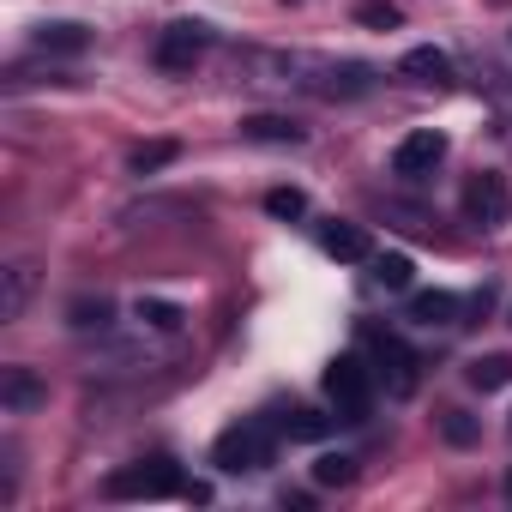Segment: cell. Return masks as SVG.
Here are the masks:
<instances>
[{
  "label": "cell",
  "instance_id": "obj_1",
  "mask_svg": "<svg viewBox=\"0 0 512 512\" xmlns=\"http://www.w3.org/2000/svg\"><path fill=\"white\" fill-rule=\"evenodd\" d=\"M272 458H278V440H272L266 422H253V416L235 422V428H223L217 446H211V464H217L223 476H260Z\"/></svg>",
  "mask_w": 512,
  "mask_h": 512
},
{
  "label": "cell",
  "instance_id": "obj_2",
  "mask_svg": "<svg viewBox=\"0 0 512 512\" xmlns=\"http://www.w3.org/2000/svg\"><path fill=\"white\" fill-rule=\"evenodd\" d=\"M175 494H187V476L169 452H151L109 476V500H175Z\"/></svg>",
  "mask_w": 512,
  "mask_h": 512
},
{
  "label": "cell",
  "instance_id": "obj_3",
  "mask_svg": "<svg viewBox=\"0 0 512 512\" xmlns=\"http://www.w3.org/2000/svg\"><path fill=\"white\" fill-rule=\"evenodd\" d=\"M320 386H326L338 422H368V416H374V386H380V380H374V368H368L362 356H338Z\"/></svg>",
  "mask_w": 512,
  "mask_h": 512
},
{
  "label": "cell",
  "instance_id": "obj_4",
  "mask_svg": "<svg viewBox=\"0 0 512 512\" xmlns=\"http://www.w3.org/2000/svg\"><path fill=\"white\" fill-rule=\"evenodd\" d=\"M368 350H374V380H380L392 398H410V392L422 386V362H416V350H410L404 338L368 332Z\"/></svg>",
  "mask_w": 512,
  "mask_h": 512
},
{
  "label": "cell",
  "instance_id": "obj_5",
  "mask_svg": "<svg viewBox=\"0 0 512 512\" xmlns=\"http://www.w3.org/2000/svg\"><path fill=\"white\" fill-rule=\"evenodd\" d=\"M464 217L482 223V229H500V223L512 217V187H506L500 169H476V175L464 181Z\"/></svg>",
  "mask_w": 512,
  "mask_h": 512
},
{
  "label": "cell",
  "instance_id": "obj_6",
  "mask_svg": "<svg viewBox=\"0 0 512 512\" xmlns=\"http://www.w3.org/2000/svg\"><path fill=\"white\" fill-rule=\"evenodd\" d=\"M446 133L440 127H416V133H404L398 139V151H392V175H404V181H428L440 163H446Z\"/></svg>",
  "mask_w": 512,
  "mask_h": 512
},
{
  "label": "cell",
  "instance_id": "obj_7",
  "mask_svg": "<svg viewBox=\"0 0 512 512\" xmlns=\"http://www.w3.org/2000/svg\"><path fill=\"white\" fill-rule=\"evenodd\" d=\"M205 37H211V31H205L199 19H175V25L157 37V67H163V73H193V61L205 55Z\"/></svg>",
  "mask_w": 512,
  "mask_h": 512
},
{
  "label": "cell",
  "instance_id": "obj_8",
  "mask_svg": "<svg viewBox=\"0 0 512 512\" xmlns=\"http://www.w3.org/2000/svg\"><path fill=\"white\" fill-rule=\"evenodd\" d=\"M43 404H49V386L37 380V368H7L0 374V410L7 416H31Z\"/></svg>",
  "mask_w": 512,
  "mask_h": 512
},
{
  "label": "cell",
  "instance_id": "obj_9",
  "mask_svg": "<svg viewBox=\"0 0 512 512\" xmlns=\"http://www.w3.org/2000/svg\"><path fill=\"white\" fill-rule=\"evenodd\" d=\"M320 247L332 253V260H344V266H362V260H374V235H368L362 223H344V217H332V223L320 229Z\"/></svg>",
  "mask_w": 512,
  "mask_h": 512
},
{
  "label": "cell",
  "instance_id": "obj_10",
  "mask_svg": "<svg viewBox=\"0 0 512 512\" xmlns=\"http://www.w3.org/2000/svg\"><path fill=\"white\" fill-rule=\"evenodd\" d=\"M398 73H404L410 85H452V55L434 49V43H422V49H410V55L398 61Z\"/></svg>",
  "mask_w": 512,
  "mask_h": 512
},
{
  "label": "cell",
  "instance_id": "obj_11",
  "mask_svg": "<svg viewBox=\"0 0 512 512\" xmlns=\"http://www.w3.org/2000/svg\"><path fill=\"white\" fill-rule=\"evenodd\" d=\"M241 139H253V145H302L308 133L290 115H241Z\"/></svg>",
  "mask_w": 512,
  "mask_h": 512
},
{
  "label": "cell",
  "instance_id": "obj_12",
  "mask_svg": "<svg viewBox=\"0 0 512 512\" xmlns=\"http://www.w3.org/2000/svg\"><path fill=\"white\" fill-rule=\"evenodd\" d=\"M410 320L416 326H458V296L452 290H422V296H410Z\"/></svg>",
  "mask_w": 512,
  "mask_h": 512
},
{
  "label": "cell",
  "instance_id": "obj_13",
  "mask_svg": "<svg viewBox=\"0 0 512 512\" xmlns=\"http://www.w3.org/2000/svg\"><path fill=\"white\" fill-rule=\"evenodd\" d=\"M37 49H43V55H85V49H91V31L73 25V19H61V25H43V31H37Z\"/></svg>",
  "mask_w": 512,
  "mask_h": 512
},
{
  "label": "cell",
  "instance_id": "obj_14",
  "mask_svg": "<svg viewBox=\"0 0 512 512\" xmlns=\"http://www.w3.org/2000/svg\"><path fill=\"white\" fill-rule=\"evenodd\" d=\"M374 284H380V290H392V296H404V290L416 284L410 253H374Z\"/></svg>",
  "mask_w": 512,
  "mask_h": 512
},
{
  "label": "cell",
  "instance_id": "obj_15",
  "mask_svg": "<svg viewBox=\"0 0 512 512\" xmlns=\"http://www.w3.org/2000/svg\"><path fill=\"white\" fill-rule=\"evenodd\" d=\"M175 157H181V145H175V139H145V145H133V151H127V169H133V175H157V169H169Z\"/></svg>",
  "mask_w": 512,
  "mask_h": 512
},
{
  "label": "cell",
  "instance_id": "obj_16",
  "mask_svg": "<svg viewBox=\"0 0 512 512\" xmlns=\"http://www.w3.org/2000/svg\"><path fill=\"white\" fill-rule=\"evenodd\" d=\"M31 290H37V266H13L7 272V290H0V320H19L25 302H31Z\"/></svg>",
  "mask_w": 512,
  "mask_h": 512
},
{
  "label": "cell",
  "instance_id": "obj_17",
  "mask_svg": "<svg viewBox=\"0 0 512 512\" xmlns=\"http://www.w3.org/2000/svg\"><path fill=\"white\" fill-rule=\"evenodd\" d=\"M464 380H470L476 392H500V386H512V356H476V362L464 368Z\"/></svg>",
  "mask_w": 512,
  "mask_h": 512
},
{
  "label": "cell",
  "instance_id": "obj_18",
  "mask_svg": "<svg viewBox=\"0 0 512 512\" xmlns=\"http://www.w3.org/2000/svg\"><path fill=\"white\" fill-rule=\"evenodd\" d=\"M332 422H338V416H320V410H290V416H278V428H284L290 440H326Z\"/></svg>",
  "mask_w": 512,
  "mask_h": 512
},
{
  "label": "cell",
  "instance_id": "obj_19",
  "mask_svg": "<svg viewBox=\"0 0 512 512\" xmlns=\"http://www.w3.org/2000/svg\"><path fill=\"white\" fill-rule=\"evenodd\" d=\"M314 482H320V488H344V482H356V458H350V452H326V458H314Z\"/></svg>",
  "mask_w": 512,
  "mask_h": 512
},
{
  "label": "cell",
  "instance_id": "obj_20",
  "mask_svg": "<svg viewBox=\"0 0 512 512\" xmlns=\"http://www.w3.org/2000/svg\"><path fill=\"white\" fill-rule=\"evenodd\" d=\"M356 25H368V31H398L404 13H398V0H362V7H356Z\"/></svg>",
  "mask_w": 512,
  "mask_h": 512
},
{
  "label": "cell",
  "instance_id": "obj_21",
  "mask_svg": "<svg viewBox=\"0 0 512 512\" xmlns=\"http://www.w3.org/2000/svg\"><path fill=\"white\" fill-rule=\"evenodd\" d=\"M67 320H73V326H79V332H103V326H109V320H115V308H109V302H103V296H97V302H91V296H79V302H73V308H67Z\"/></svg>",
  "mask_w": 512,
  "mask_h": 512
},
{
  "label": "cell",
  "instance_id": "obj_22",
  "mask_svg": "<svg viewBox=\"0 0 512 512\" xmlns=\"http://www.w3.org/2000/svg\"><path fill=\"white\" fill-rule=\"evenodd\" d=\"M266 211L290 223V217H302V211H308V193H302V187H272V193H266Z\"/></svg>",
  "mask_w": 512,
  "mask_h": 512
},
{
  "label": "cell",
  "instance_id": "obj_23",
  "mask_svg": "<svg viewBox=\"0 0 512 512\" xmlns=\"http://www.w3.org/2000/svg\"><path fill=\"white\" fill-rule=\"evenodd\" d=\"M139 320H145L151 332H181V320H187V314H181L175 302H139Z\"/></svg>",
  "mask_w": 512,
  "mask_h": 512
},
{
  "label": "cell",
  "instance_id": "obj_24",
  "mask_svg": "<svg viewBox=\"0 0 512 512\" xmlns=\"http://www.w3.org/2000/svg\"><path fill=\"white\" fill-rule=\"evenodd\" d=\"M440 434H446L452 446H476V434H482V428H476V416H464V410H446V416H440Z\"/></svg>",
  "mask_w": 512,
  "mask_h": 512
}]
</instances>
